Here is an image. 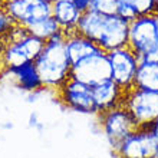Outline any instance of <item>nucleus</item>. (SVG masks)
Listing matches in <instances>:
<instances>
[{"label": "nucleus", "instance_id": "19", "mask_svg": "<svg viewBox=\"0 0 158 158\" xmlns=\"http://www.w3.org/2000/svg\"><path fill=\"white\" fill-rule=\"evenodd\" d=\"M121 0H92L91 10L102 15H117Z\"/></svg>", "mask_w": 158, "mask_h": 158}, {"label": "nucleus", "instance_id": "1", "mask_svg": "<svg viewBox=\"0 0 158 158\" xmlns=\"http://www.w3.org/2000/svg\"><path fill=\"white\" fill-rule=\"evenodd\" d=\"M75 30L106 53L128 46L129 23L118 15H102L88 10L81 16Z\"/></svg>", "mask_w": 158, "mask_h": 158}, {"label": "nucleus", "instance_id": "6", "mask_svg": "<svg viewBox=\"0 0 158 158\" xmlns=\"http://www.w3.org/2000/svg\"><path fill=\"white\" fill-rule=\"evenodd\" d=\"M59 98L63 105L71 111L85 115H96V106L94 101L92 88L86 83L69 78L59 88Z\"/></svg>", "mask_w": 158, "mask_h": 158}, {"label": "nucleus", "instance_id": "18", "mask_svg": "<svg viewBox=\"0 0 158 158\" xmlns=\"http://www.w3.org/2000/svg\"><path fill=\"white\" fill-rule=\"evenodd\" d=\"M135 10V13L139 16H150L157 13V3L155 0H124Z\"/></svg>", "mask_w": 158, "mask_h": 158}, {"label": "nucleus", "instance_id": "13", "mask_svg": "<svg viewBox=\"0 0 158 158\" xmlns=\"http://www.w3.org/2000/svg\"><path fill=\"white\" fill-rule=\"evenodd\" d=\"M82 13L76 9L72 0H53L52 2V17L58 22L63 32H72L76 29Z\"/></svg>", "mask_w": 158, "mask_h": 158}, {"label": "nucleus", "instance_id": "21", "mask_svg": "<svg viewBox=\"0 0 158 158\" xmlns=\"http://www.w3.org/2000/svg\"><path fill=\"white\" fill-rule=\"evenodd\" d=\"M117 15L121 17V19L127 20L128 23L134 22L138 17V15L135 13V10H134V9L131 7V6H129L127 2H124V0H121V2H119V6H118V13H117Z\"/></svg>", "mask_w": 158, "mask_h": 158}, {"label": "nucleus", "instance_id": "3", "mask_svg": "<svg viewBox=\"0 0 158 158\" xmlns=\"http://www.w3.org/2000/svg\"><path fill=\"white\" fill-rule=\"evenodd\" d=\"M99 118L105 138L109 142V145L114 148V151L119 147V144L125 138L139 128V125L135 122L132 115L122 104L111 111L101 114Z\"/></svg>", "mask_w": 158, "mask_h": 158}, {"label": "nucleus", "instance_id": "16", "mask_svg": "<svg viewBox=\"0 0 158 158\" xmlns=\"http://www.w3.org/2000/svg\"><path fill=\"white\" fill-rule=\"evenodd\" d=\"M25 29L27 30V33L33 35V36H36V38L42 39V40H45V42L49 40L50 38H53L55 35H58L59 32H62L60 26L58 25V22L55 20L52 16L35 22L32 25L26 26Z\"/></svg>", "mask_w": 158, "mask_h": 158}, {"label": "nucleus", "instance_id": "29", "mask_svg": "<svg viewBox=\"0 0 158 158\" xmlns=\"http://www.w3.org/2000/svg\"><path fill=\"white\" fill-rule=\"evenodd\" d=\"M157 158H158V157H157Z\"/></svg>", "mask_w": 158, "mask_h": 158}, {"label": "nucleus", "instance_id": "15", "mask_svg": "<svg viewBox=\"0 0 158 158\" xmlns=\"http://www.w3.org/2000/svg\"><path fill=\"white\" fill-rule=\"evenodd\" d=\"M142 91L158 92V63L139 62L134 79V86Z\"/></svg>", "mask_w": 158, "mask_h": 158}, {"label": "nucleus", "instance_id": "7", "mask_svg": "<svg viewBox=\"0 0 158 158\" xmlns=\"http://www.w3.org/2000/svg\"><path fill=\"white\" fill-rule=\"evenodd\" d=\"M3 9L22 27L52 16V2L49 0H6Z\"/></svg>", "mask_w": 158, "mask_h": 158}, {"label": "nucleus", "instance_id": "9", "mask_svg": "<svg viewBox=\"0 0 158 158\" xmlns=\"http://www.w3.org/2000/svg\"><path fill=\"white\" fill-rule=\"evenodd\" d=\"M115 152L118 158H157L158 138L150 129L138 128L121 142Z\"/></svg>", "mask_w": 158, "mask_h": 158}, {"label": "nucleus", "instance_id": "20", "mask_svg": "<svg viewBox=\"0 0 158 158\" xmlns=\"http://www.w3.org/2000/svg\"><path fill=\"white\" fill-rule=\"evenodd\" d=\"M15 26H16V23L10 17V15H7L6 10L2 9L0 10V39L4 36H9L10 32L15 29Z\"/></svg>", "mask_w": 158, "mask_h": 158}, {"label": "nucleus", "instance_id": "22", "mask_svg": "<svg viewBox=\"0 0 158 158\" xmlns=\"http://www.w3.org/2000/svg\"><path fill=\"white\" fill-rule=\"evenodd\" d=\"M138 63L139 62H150V63H158V45L154 46L152 49L147 50L145 53L137 56Z\"/></svg>", "mask_w": 158, "mask_h": 158}, {"label": "nucleus", "instance_id": "24", "mask_svg": "<svg viewBox=\"0 0 158 158\" xmlns=\"http://www.w3.org/2000/svg\"><path fill=\"white\" fill-rule=\"evenodd\" d=\"M145 128H147V129H150L151 132H152V134L155 135V137L158 138V117L155 118V119L152 121V122H151V124L148 125V127H145Z\"/></svg>", "mask_w": 158, "mask_h": 158}, {"label": "nucleus", "instance_id": "8", "mask_svg": "<svg viewBox=\"0 0 158 158\" xmlns=\"http://www.w3.org/2000/svg\"><path fill=\"white\" fill-rule=\"evenodd\" d=\"M158 45V25L155 15L139 16L129 23L128 32V48L134 53H145Z\"/></svg>", "mask_w": 158, "mask_h": 158}, {"label": "nucleus", "instance_id": "2", "mask_svg": "<svg viewBox=\"0 0 158 158\" xmlns=\"http://www.w3.org/2000/svg\"><path fill=\"white\" fill-rule=\"evenodd\" d=\"M35 66L43 88L59 89L71 78L72 62L66 52L63 30L46 40L43 50L35 60Z\"/></svg>", "mask_w": 158, "mask_h": 158}, {"label": "nucleus", "instance_id": "12", "mask_svg": "<svg viewBox=\"0 0 158 158\" xmlns=\"http://www.w3.org/2000/svg\"><path fill=\"white\" fill-rule=\"evenodd\" d=\"M63 33H65V45H66L68 56H69L72 63L78 62L83 58H88V56H91L94 53L104 52L94 42H91L81 33H78L76 30L63 32Z\"/></svg>", "mask_w": 158, "mask_h": 158}, {"label": "nucleus", "instance_id": "14", "mask_svg": "<svg viewBox=\"0 0 158 158\" xmlns=\"http://www.w3.org/2000/svg\"><path fill=\"white\" fill-rule=\"evenodd\" d=\"M7 72L16 81L17 86L26 92H36L43 88L39 73L36 71L35 62L23 63L16 68H7Z\"/></svg>", "mask_w": 158, "mask_h": 158}, {"label": "nucleus", "instance_id": "17", "mask_svg": "<svg viewBox=\"0 0 158 158\" xmlns=\"http://www.w3.org/2000/svg\"><path fill=\"white\" fill-rule=\"evenodd\" d=\"M3 60L7 68H16L23 65V63L30 62L29 56H27L25 48H23V45H22V42L19 39L10 40L6 45V48L3 50Z\"/></svg>", "mask_w": 158, "mask_h": 158}, {"label": "nucleus", "instance_id": "23", "mask_svg": "<svg viewBox=\"0 0 158 158\" xmlns=\"http://www.w3.org/2000/svg\"><path fill=\"white\" fill-rule=\"evenodd\" d=\"M73 3H75L76 9H78L79 12L82 13H86L88 10H91V4H92V0H72Z\"/></svg>", "mask_w": 158, "mask_h": 158}, {"label": "nucleus", "instance_id": "28", "mask_svg": "<svg viewBox=\"0 0 158 158\" xmlns=\"http://www.w3.org/2000/svg\"><path fill=\"white\" fill-rule=\"evenodd\" d=\"M49 2H53V0H49Z\"/></svg>", "mask_w": 158, "mask_h": 158}, {"label": "nucleus", "instance_id": "27", "mask_svg": "<svg viewBox=\"0 0 158 158\" xmlns=\"http://www.w3.org/2000/svg\"><path fill=\"white\" fill-rule=\"evenodd\" d=\"M155 3H157V13H158V0H155Z\"/></svg>", "mask_w": 158, "mask_h": 158}, {"label": "nucleus", "instance_id": "4", "mask_svg": "<svg viewBox=\"0 0 158 158\" xmlns=\"http://www.w3.org/2000/svg\"><path fill=\"white\" fill-rule=\"evenodd\" d=\"M122 105L129 111L139 128H145L158 117V92L131 88L124 92Z\"/></svg>", "mask_w": 158, "mask_h": 158}, {"label": "nucleus", "instance_id": "26", "mask_svg": "<svg viewBox=\"0 0 158 158\" xmlns=\"http://www.w3.org/2000/svg\"><path fill=\"white\" fill-rule=\"evenodd\" d=\"M155 19H157V25H158V13H155Z\"/></svg>", "mask_w": 158, "mask_h": 158}, {"label": "nucleus", "instance_id": "5", "mask_svg": "<svg viewBox=\"0 0 158 158\" xmlns=\"http://www.w3.org/2000/svg\"><path fill=\"white\" fill-rule=\"evenodd\" d=\"M71 78L79 82L86 83L88 86H96L111 79V65L106 52L94 53L72 63Z\"/></svg>", "mask_w": 158, "mask_h": 158}, {"label": "nucleus", "instance_id": "25", "mask_svg": "<svg viewBox=\"0 0 158 158\" xmlns=\"http://www.w3.org/2000/svg\"><path fill=\"white\" fill-rule=\"evenodd\" d=\"M4 2H6V0H0V10L3 9V6H4Z\"/></svg>", "mask_w": 158, "mask_h": 158}, {"label": "nucleus", "instance_id": "10", "mask_svg": "<svg viewBox=\"0 0 158 158\" xmlns=\"http://www.w3.org/2000/svg\"><path fill=\"white\" fill-rule=\"evenodd\" d=\"M111 65V79L118 83L124 91L134 86V79L138 69V58L128 46L108 52Z\"/></svg>", "mask_w": 158, "mask_h": 158}, {"label": "nucleus", "instance_id": "11", "mask_svg": "<svg viewBox=\"0 0 158 158\" xmlns=\"http://www.w3.org/2000/svg\"><path fill=\"white\" fill-rule=\"evenodd\" d=\"M124 92H125L124 89L118 83L114 82L112 79H109L106 82H102L92 88V94H94V101H95L98 115L119 106L122 104V99H124Z\"/></svg>", "mask_w": 158, "mask_h": 158}]
</instances>
